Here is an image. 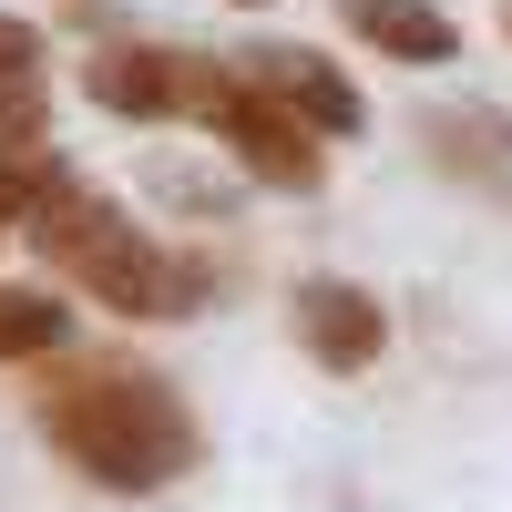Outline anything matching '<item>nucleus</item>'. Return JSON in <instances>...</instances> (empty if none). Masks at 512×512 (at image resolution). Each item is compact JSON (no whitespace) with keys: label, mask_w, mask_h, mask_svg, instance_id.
I'll list each match as a JSON object with an SVG mask.
<instances>
[{"label":"nucleus","mask_w":512,"mask_h":512,"mask_svg":"<svg viewBox=\"0 0 512 512\" xmlns=\"http://www.w3.org/2000/svg\"><path fill=\"white\" fill-rule=\"evenodd\" d=\"M205 134H216V154L236 164V175H256L267 195H318L328 185V144L308 134V123H297L277 93H256L246 72H226L216 93H205Z\"/></svg>","instance_id":"obj_3"},{"label":"nucleus","mask_w":512,"mask_h":512,"mask_svg":"<svg viewBox=\"0 0 512 512\" xmlns=\"http://www.w3.org/2000/svg\"><path fill=\"white\" fill-rule=\"evenodd\" d=\"M21 236L52 256V267L93 297V308H113V318H144V328H175V318H195L205 308V256H185V246H164L154 226H134L113 195H93V185H62L52 205H31L21 216Z\"/></svg>","instance_id":"obj_2"},{"label":"nucleus","mask_w":512,"mask_h":512,"mask_svg":"<svg viewBox=\"0 0 512 512\" xmlns=\"http://www.w3.org/2000/svg\"><path fill=\"white\" fill-rule=\"evenodd\" d=\"M236 72L256 82V93H277L297 123H308L318 144H349L359 123H369V103H359V82L338 72L328 52H308V41H246L236 52Z\"/></svg>","instance_id":"obj_5"},{"label":"nucleus","mask_w":512,"mask_h":512,"mask_svg":"<svg viewBox=\"0 0 512 512\" xmlns=\"http://www.w3.org/2000/svg\"><path fill=\"white\" fill-rule=\"evenodd\" d=\"M349 31L369 41V52L410 62V72H441V62H461V21L441 11V0H349Z\"/></svg>","instance_id":"obj_8"},{"label":"nucleus","mask_w":512,"mask_h":512,"mask_svg":"<svg viewBox=\"0 0 512 512\" xmlns=\"http://www.w3.org/2000/svg\"><path fill=\"white\" fill-rule=\"evenodd\" d=\"M41 441L93 492L154 502V492H175L205 461V420L185 410L175 379H154L134 359H72V369H52V390H41Z\"/></svg>","instance_id":"obj_1"},{"label":"nucleus","mask_w":512,"mask_h":512,"mask_svg":"<svg viewBox=\"0 0 512 512\" xmlns=\"http://www.w3.org/2000/svg\"><path fill=\"white\" fill-rule=\"evenodd\" d=\"M236 11H267V0H236Z\"/></svg>","instance_id":"obj_12"},{"label":"nucleus","mask_w":512,"mask_h":512,"mask_svg":"<svg viewBox=\"0 0 512 512\" xmlns=\"http://www.w3.org/2000/svg\"><path fill=\"white\" fill-rule=\"evenodd\" d=\"M62 185H72L62 144H41V134H0V226H21L31 205H52Z\"/></svg>","instance_id":"obj_10"},{"label":"nucleus","mask_w":512,"mask_h":512,"mask_svg":"<svg viewBox=\"0 0 512 512\" xmlns=\"http://www.w3.org/2000/svg\"><path fill=\"white\" fill-rule=\"evenodd\" d=\"M297 349H308L328 379H369L390 359V308L359 277H308L297 287Z\"/></svg>","instance_id":"obj_6"},{"label":"nucleus","mask_w":512,"mask_h":512,"mask_svg":"<svg viewBox=\"0 0 512 512\" xmlns=\"http://www.w3.org/2000/svg\"><path fill=\"white\" fill-rule=\"evenodd\" d=\"M216 82H226V62L185 52V41H103L82 62V93L103 113H123V123H195Z\"/></svg>","instance_id":"obj_4"},{"label":"nucleus","mask_w":512,"mask_h":512,"mask_svg":"<svg viewBox=\"0 0 512 512\" xmlns=\"http://www.w3.org/2000/svg\"><path fill=\"white\" fill-rule=\"evenodd\" d=\"M420 134H431V164H441V175H461L472 195H512V113H492V103H441Z\"/></svg>","instance_id":"obj_7"},{"label":"nucleus","mask_w":512,"mask_h":512,"mask_svg":"<svg viewBox=\"0 0 512 512\" xmlns=\"http://www.w3.org/2000/svg\"><path fill=\"white\" fill-rule=\"evenodd\" d=\"M41 72H52L41 21L0 11V134H41Z\"/></svg>","instance_id":"obj_9"},{"label":"nucleus","mask_w":512,"mask_h":512,"mask_svg":"<svg viewBox=\"0 0 512 512\" xmlns=\"http://www.w3.org/2000/svg\"><path fill=\"white\" fill-rule=\"evenodd\" d=\"M0 236H11V226H0Z\"/></svg>","instance_id":"obj_13"},{"label":"nucleus","mask_w":512,"mask_h":512,"mask_svg":"<svg viewBox=\"0 0 512 512\" xmlns=\"http://www.w3.org/2000/svg\"><path fill=\"white\" fill-rule=\"evenodd\" d=\"M62 338H72V308H62V297H41V287H0V369L52 359Z\"/></svg>","instance_id":"obj_11"}]
</instances>
